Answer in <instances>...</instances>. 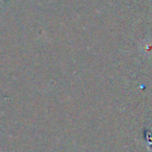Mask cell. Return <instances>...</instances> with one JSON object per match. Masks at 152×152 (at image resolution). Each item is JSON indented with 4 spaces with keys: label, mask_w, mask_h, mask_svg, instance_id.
I'll return each mask as SVG.
<instances>
[{
    "label": "cell",
    "mask_w": 152,
    "mask_h": 152,
    "mask_svg": "<svg viewBox=\"0 0 152 152\" xmlns=\"http://www.w3.org/2000/svg\"><path fill=\"white\" fill-rule=\"evenodd\" d=\"M146 53L148 54H152V42L150 43H146Z\"/></svg>",
    "instance_id": "1"
}]
</instances>
